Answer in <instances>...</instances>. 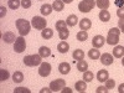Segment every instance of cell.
<instances>
[{
	"label": "cell",
	"instance_id": "33",
	"mask_svg": "<svg viewBox=\"0 0 124 93\" xmlns=\"http://www.w3.org/2000/svg\"><path fill=\"white\" fill-rule=\"evenodd\" d=\"M93 77H94L93 72H91V71H85V72H83V79H85L86 82L93 81Z\"/></svg>",
	"mask_w": 124,
	"mask_h": 93
},
{
	"label": "cell",
	"instance_id": "30",
	"mask_svg": "<svg viewBox=\"0 0 124 93\" xmlns=\"http://www.w3.org/2000/svg\"><path fill=\"white\" fill-rule=\"evenodd\" d=\"M67 23L65 21V20H58V21L55 24V27H56V30L57 31H61V30H65V29H67Z\"/></svg>",
	"mask_w": 124,
	"mask_h": 93
},
{
	"label": "cell",
	"instance_id": "2",
	"mask_svg": "<svg viewBox=\"0 0 124 93\" xmlns=\"http://www.w3.org/2000/svg\"><path fill=\"white\" fill-rule=\"evenodd\" d=\"M119 34H120V30L117 29V27H112L109 31H108V36L106 39V42L110 46H114V45H118L119 42Z\"/></svg>",
	"mask_w": 124,
	"mask_h": 93
},
{
	"label": "cell",
	"instance_id": "16",
	"mask_svg": "<svg viewBox=\"0 0 124 93\" xmlns=\"http://www.w3.org/2000/svg\"><path fill=\"white\" fill-rule=\"evenodd\" d=\"M39 55L42 57V58H46V57H50L51 56V50L46 46H41L39 48Z\"/></svg>",
	"mask_w": 124,
	"mask_h": 93
},
{
	"label": "cell",
	"instance_id": "45",
	"mask_svg": "<svg viewBox=\"0 0 124 93\" xmlns=\"http://www.w3.org/2000/svg\"><path fill=\"white\" fill-rule=\"evenodd\" d=\"M118 92H119V93H124V83H122V85L119 86V88H118Z\"/></svg>",
	"mask_w": 124,
	"mask_h": 93
},
{
	"label": "cell",
	"instance_id": "29",
	"mask_svg": "<svg viewBox=\"0 0 124 93\" xmlns=\"http://www.w3.org/2000/svg\"><path fill=\"white\" fill-rule=\"evenodd\" d=\"M72 56H73L75 60L79 61V60H83V58H85V52H83L81 48H77V50L73 51V55H72Z\"/></svg>",
	"mask_w": 124,
	"mask_h": 93
},
{
	"label": "cell",
	"instance_id": "7",
	"mask_svg": "<svg viewBox=\"0 0 124 93\" xmlns=\"http://www.w3.org/2000/svg\"><path fill=\"white\" fill-rule=\"evenodd\" d=\"M63 87H66V81L65 79H61V78L55 79V81H52L50 83V88H51V91H52V92L62 91V88H63Z\"/></svg>",
	"mask_w": 124,
	"mask_h": 93
},
{
	"label": "cell",
	"instance_id": "37",
	"mask_svg": "<svg viewBox=\"0 0 124 93\" xmlns=\"http://www.w3.org/2000/svg\"><path fill=\"white\" fill-rule=\"evenodd\" d=\"M31 5H32L31 0H21V6L24 9H29V8H31Z\"/></svg>",
	"mask_w": 124,
	"mask_h": 93
},
{
	"label": "cell",
	"instance_id": "15",
	"mask_svg": "<svg viewBox=\"0 0 124 93\" xmlns=\"http://www.w3.org/2000/svg\"><path fill=\"white\" fill-rule=\"evenodd\" d=\"M113 56H114L116 58H122L124 56V46L117 45L114 47V50H113Z\"/></svg>",
	"mask_w": 124,
	"mask_h": 93
},
{
	"label": "cell",
	"instance_id": "12",
	"mask_svg": "<svg viewBox=\"0 0 124 93\" xmlns=\"http://www.w3.org/2000/svg\"><path fill=\"white\" fill-rule=\"evenodd\" d=\"M70 70H71V66H70L68 62H61V63L58 65V71L62 75H68Z\"/></svg>",
	"mask_w": 124,
	"mask_h": 93
},
{
	"label": "cell",
	"instance_id": "46",
	"mask_svg": "<svg viewBox=\"0 0 124 93\" xmlns=\"http://www.w3.org/2000/svg\"><path fill=\"white\" fill-rule=\"evenodd\" d=\"M62 1H63L65 4H71L72 1H73V0H62Z\"/></svg>",
	"mask_w": 124,
	"mask_h": 93
},
{
	"label": "cell",
	"instance_id": "47",
	"mask_svg": "<svg viewBox=\"0 0 124 93\" xmlns=\"http://www.w3.org/2000/svg\"><path fill=\"white\" fill-rule=\"evenodd\" d=\"M122 58H123V60H122V65H123V66H124V56H123V57H122Z\"/></svg>",
	"mask_w": 124,
	"mask_h": 93
},
{
	"label": "cell",
	"instance_id": "6",
	"mask_svg": "<svg viewBox=\"0 0 124 93\" xmlns=\"http://www.w3.org/2000/svg\"><path fill=\"white\" fill-rule=\"evenodd\" d=\"M14 50H15V52H17V54H21V52H24V51L26 50V42H25L24 36L16 37L15 42H14Z\"/></svg>",
	"mask_w": 124,
	"mask_h": 93
},
{
	"label": "cell",
	"instance_id": "36",
	"mask_svg": "<svg viewBox=\"0 0 124 93\" xmlns=\"http://www.w3.org/2000/svg\"><path fill=\"white\" fill-rule=\"evenodd\" d=\"M14 93H30V89H27L25 87H17L14 89Z\"/></svg>",
	"mask_w": 124,
	"mask_h": 93
},
{
	"label": "cell",
	"instance_id": "21",
	"mask_svg": "<svg viewBox=\"0 0 124 93\" xmlns=\"http://www.w3.org/2000/svg\"><path fill=\"white\" fill-rule=\"evenodd\" d=\"M87 82L86 81H78V82H76V85H75V88H76V91L77 92H86V89H87Z\"/></svg>",
	"mask_w": 124,
	"mask_h": 93
},
{
	"label": "cell",
	"instance_id": "22",
	"mask_svg": "<svg viewBox=\"0 0 124 93\" xmlns=\"http://www.w3.org/2000/svg\"><path fill=\"white\" fill-rule=\"evenodd\" d=\"M109 0H97L96 1V5L101 9V10H108L109 8Z\"/></svg>",
	"mask_w": 124,
	"mask_h": 93
},
{
	"label": "cell",
	"instance_id": "28",
	"mask_svg": "<svg viewBox=\"0 0 124 93\" xmlns=\"http://www.w3.org/2000/svg\"><path fill=\"white\" fill-rule=\"evenodd\" d=\"M77 70L79 72H85L88 70V63L85 61V60H79L78 61V63H77Z\"/></svg>",
	"mask_w": 124,
	"mask_h": 93
},
{
	"label": "cell",
	"instance_id": "43",
	"mask_svg": "<svg viewBox=\"0 0 124 93\" xmlns=\"http://www.w3.org/2000/svg\"><path fill=\"white\" fill-rule=\"evenodd\" d=\"M61 92H62V93H72V89L68 88V87H63Z\"/></svg>",
	"mask_w": 124,
	"mask_h": 93
},
{
	"label": "cell",
	"instance_id": "23",
	"mask_svg": "<svg viewBox=\"0 0 124 93\" xmlns=\"http://www.w3.org/2000/svg\"><path fill=\"white\" fill-rule=\"evenodd\" d=\"M41 36H42L45 40H50L54 36V30L52 29H44L41 30Z\"/></svg>",
	"mask_w": 124,
	"mask_h": 93
},
{
	"label": "cell",
	"instance_id": "20",
	"mask_svg": "<svg viewBox=\"0 0 124 93\" xmlns=\"http://www.w3.org/2000/svg\"><path fill=\"white\" fill-rule=\"evenodd\" d=\"M88 57L91 60H98L101 58V54H99V50H97L96 47H93L92 50L88 51Z\"/></svg>",
	"mask_w": 124,
	"mask_h": 93
},
{
	"label": "cell",
	"instance_id": "32",
	"mask_svg": "<svg viewBox=\"0 0 124 93\" xmlns=\"http://www.w3.org/2000/svg\"><path fill=\"white\" fill-rule=\"evenodd\" d=\"M68 36H70V30H68V29H65V30L58 31V37H60V40L65 41V40L68 39Z\"/></svg>",
	"mask_w": 124,
	"mask_h": 93
},
{
	"label": "cell",
	"instance_id": "31",
	"mask_svg": "<svg viewBox=\"0 0 124 93\" xmlns=\"http://www.w3.org/2000/svg\"><path fill=\"white\" fill-rule=\"evenodd\" d=\"M77 40L78 41H81V42H83V41H86L87 39H88V34H87V31H85V30H81L77 34Z\"/></svg>",
	"mask_w": 124,
	"mask_h": 93
},
{
	"label": "cell",
	"instance_id": "41",
	"mask_svg": "<svg viewBox=\"0 0 124 93\" xmlns=\"http://www.w3.org/2000/svg\"><path fill=\"white\" fill-rule=\"evenodd\" d=\"M6 14V8L5 6H0V17H4Z\"/></svg>",
	"mask_w": 124,
	"mask_h": 93
},
{
	"label": "cell",
	"instance_id": "27",
	"mask_svg": "<svg viewBox=\"0 0 124 93\" xmlns=\"http://www.w3.org/2000/svg\"><path fill=\"white\" fill-rule=\"evenodd\" d=\"M77 21H78V19H77V16H76V15H70V16L66 19L67 25H68V26H71V27L76 26V25H77Z\"/></svg>",
	"mask_w": 124,
	"mask_h": 93
},
{
	"label": "cell",
	"instance_id": "24",
	"mask_svg": "<svg viewBox=\"0 0 124 93\" xmlns=\"http://www.w3.org/2000/svg\"><path fill=\"white\" fill-rule=\"evenodd\" d=\"M52 8L55 11H62L65 8V3L62 1V0H55L54 4H52Z\"/></svg>",
	"mask_w": 124,
	"mask_h": 93
},
{
	"label": "cell",
	"instance_id": "17",
	"mask_svg": "<svg viewBox=\"0 0 124 93\" xmlns=\"http://www.w3.org/2000/svg\"><path fill=\"white\" fill-rule=\"evenodd\" d=\"M99 20L103 23H108L109 20H110V14L108 10H101V13H99Z\"/></svg>",
	"mask_w": 124,
	"mask_h": 93
},
{
	"label": "cell",
	"instance_id": "3",
	"mask_svg": "<svg viewBox=\"0 0 124 93\" xmlns=\"http://www.w3.org/2000/svg\"><path fill=\"white\" fill-rule=\"evenodd\" d=\"M41 57L40 55H27L25 56L23 60H24V63L29 67H35V66H40L42 62H41Z\"/></svg>",
	"mask_w": 124,
	"mask_h": 93
},
{
	"label": "cell",
	"instance_id": "18",
	"mask_svg": "<svg viewBox=\"0 0 124 93\" xmlns=\"http://www.w3.org/2000/svg\"><path fill=\"white\" fill-rule=\"evenodd\" d=\"M57 50H58L60 54H66L70 50V45L66 42V41H61V42L57 45Z\"/></svg>",
	"mask_w": 124,
	"mask_h": 93
},
{
	"label": "cell",
	"instance_id": "9",
	"mask_svg": "<svg viewBox=\"0 0 124 93\" xmlns=\"http://www.w3.org/2000/svg\"><path fill=\"white\" fill-rule=\"evenodd\" d=\"M104 42H106V39H104V36H102V35H96L94 37H93V40H92V45H93V47H96V48H101L103 45H104Z\"/></svg>",
	"mask_w": 124,
	"mask_h": 93
},
{
	"label": "cell",
	"instance_id": "40",
	"mask_svg": "<svg viewBox=\"0 0 124 93\" xmlns=\"http://www.w3.org/2000/svg\"><path fill=\"white\" fill-rule=\"evenodd\" d=\"M118 27H119V30L122 31V32H124V19H120L118 21Z\"/></svg>",
	"mask_w": 124,
	"mask_h": 93
},
{
	"label": "cell",
	"instance_id": "26",
	"mask_svg": "<svg viewBox=\"0 0 124 93\" xmlns=\"http://www.w3.org/2000/svg\"><path fill=\"white\" fill-rule=\"evenodd\" d=\"M13 81L15 82V83H20V82H23V81H24V75H23V72L15 71L14 75H13Z\"/></svg>",
	"mask_w": 124,
	"mask_h": 93
},
{
	"label": "cell",
	"instance_id": "4",
	"mask_svg": "<svg viewBox=\"0 0 124 93\" xmlns=\"http://www.w3.org/2000/svg\"><path fill=\"white\" fill-rule=\"evenodd\" d=\"M94 5H96L94 0H82L78 4V10L81 13H89L91 10H93Z\"/></svg>",
	"mask_w": 124,
	"mask_h": 93
},
{
	"label": "cell",
	"instance_id": "42",
	"mask_svg": "<svg viewBox=\"0 0 124 93\" xmlns=\"http://www.w3.org/2000/svg\"><path fill=\"white\" fill-rule=\"evenodd\" d=\"M114 4H116L118 8H122V6H124V0H116Z\"/></svg>",
	"mask_w": 124,
	"mask_h": 93
},
{
	"label": "cell",
	"instance_id": "38",
	"mask_svg": "<svg viewBox=\"0 0 124 93\" xmlns=\"http://www.w3.org/2000/svg\"><path fill=\"white\" fill-rule=\"evenodd\" d=\"M108 91H109V89H108L106 86H99V87L96 89L97 93H108Z\"/></svg>",
	"mask_w": 124,
	"mask_h": 93
},
{
	"label": "cell",
	"instance_id": "8",
	"mask_svg": "<svg viewBox=\"0 0 124 93\" xmlns=\"http://www.w3.org/2000/svg\"><path fill=\"white\" fill-rule=\"evenodd\" d=\"M51 68H52V66H51L48 62H42V63L40 65V68H39V75H40L41 77H47V76H50Z\"/></svg>",
	"mask_w": 124,
	"mask_h": 93
},
{
	"label": "cell",
	"instance_id": "34",
	"mask_svg": "<svg viewBox=\"0 0 124 93\" xmlns=\"http://www.w3.org/2000/svg\"><path fill=\"white\" fill-rule=\"evenodd\" d=\"M9 71L8 70H4V68H1L0 70V81H6L8 78H9Z\"/></svg>",
	"mask_w": 124,
	"mask_h": 93
},
{
	"label": "cell",
	"instance_id": "13",
	"mask_svg": "<svg viewBox=\"0 0 124 93\" xmlns=\"http://www.w3.org/2000/svg\"><path fill=\"white\" fill-rule=\"evenodd\" d=\"M109 78V73L107 70H99L98 73H97V79L99 82H106Z\"/></svg>",
	"mask_w": 124,
	"mask_h": 93
},
{
	"label": "cell",
	"instance_id": "39",
	"mask_svg": "<svg viewBox=\"0 0 124 93\" xmlns=\"http://www.w3.org/2000/svg\"><path fill=\"white\" fill-rule=\"evenodd\" d=\"M117 16H118L119 19H124V6L118 8V10H117Z\"/></svg>",
	"mask_w": 124,
	"mask_h": 93
},
{
	"label": "cell",
	"instance_id": "14",
	"mask_svg": "<svg viewBox=\"0 0 124 93\" xmlns=\"http://www.w3.org/2000/svg\"><path fill=\"white\" fill-rule=\"evenodd\" d=\"M91 26H92V23H91V20H89V19H87V17L82 19L81 21H79V29H81V30L87 31V30H89V29H91Z\"/></svg>",
	"mask_w": 124,
	"mask_h": 93
},
{
	"label": "cell",
	"instance_id": "44",
	"mask_svg": "<svg viewBox=\"0 0 124 93\" xmlns=\"http://www.w3.org/2000/svg\"><path fill=\"white\" fill-rule=\"evenodd\" d=\"M45 92H47V93H50V92H52V91H51V88H42V89H41L40 91V93H45Z\"/></svg>",
	"mask_w": 124,
	"mask_h": 93
},
{
	"label": "cell",
	"instance_id": "10",
	"mask_svg": "<svg viewBox=\"0 0 124 93\" xmlns=\"http://www.w3.org/2000/svg\"><path fill=\"white\" fill-rule=\"evenodd\" d=\"M113 61H114V56L110 55V54H107L104 52L103 55H101V62L104 66H110L113 63Z\"/></svg>",
	"mask_w": 124,
	"mask_h": 93
},
{
	"label": "cell",
	"instance_id": "35",
	"mask_svg": "<svg viewBox=\"0 0 124 93\" xmlns=\"http://www.w3.org/2000/svg\"><path fill=\"white\" fill-rule=\"evenodd\" d=\"M104 86L108 88V89H113L116 86V81L114 79H112V78H108L106 82H104Z\"/></svg>",
	"mask_w": 124,
	"mask_h": 93
},
{
	"label": "cell",
	"instance_id": "1",
	"mask_svg": "<svg viewBox=\"0 0 124 93\" xmlns=\"http://www.w3.org/2000/svg\"><path fill=\"white\" fill-rule=\"evenodd\" d=\"M16 29L19 30V34L20 36H26L29 32H30V30H31V25L27 20H24V19H19L16 20Z\"/></svg>",
	"mask_w": 124,
	"mask_h": 93
},
{
	"label": "cell",
	"instance_id": "5",
	"mask_svg": "<svg viewBox=\"0 0 124 93\" xmlns=\"http://www.w3.org/2000/svg\"><path fill=\"white\" fill-rule=\"evenodd\" d=\"M31 25H32V27H35L36 30H44V29H46L47 21L41 16H34L32 20H31Z\"/></svg>",
	"mask_w": 124,
	"mask_h": 93
},
{
	"label": "cell",
	"instance_id": "25",
	"mask_svg": "<svg viewBox=\"0 0 124 93\" xmlns=\"http://www.w3.org/2000/svg\"><path fill=\"white\" fill-rule=\"evenodd\" d=\"M8 5L10 9L13 10H17L21 6V0H8Z\"/></svg>",
	"mask_w": 124,
	"mask_h": 93
},
{
	"label": "cell",
	"instance_id": "19",
	"mask_svg": "<svg viewBox=\"0 0 124 93\" xmlns=\"http://www.w3.org/2000/svg\"><path fill=\"white\" fill-rule=\"evenodd\" d=\"M52 10H54V8H52V5H50V4H45V5H42L41 6V14H42L44 16H47V15H50L51 13H52Z\"/></svg>",
	"mask_w": 124,
	"mask_h": 93
},
{
	"label": "cell",
	"instance_id": "11",
	"mask_svg": "<svg viewBox=\"0 0 124 93\" xmlns=\"http://www.w3.org/2000/svg\"><path fill=\"white\" fill-rule=\"evenodd\" d=\"M15 40H16V37L11 31H6V32L3 34V41L5 44H13V42H15Z\"/></svg>",
	"mask_w": 124,
	"mask_h": 93
}]
</instances>
